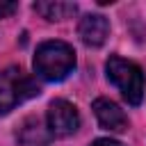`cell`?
Returning a JSON list of instances; mask_svg holds the SVG:
<instances>
[{
    "mask_svg": "<svg viewBox=\"0 0 146 146\" xmlns=\"http://www.w3.org/2000/svg\"><path fill=\"white\" fill-rule=\"evenodd\" d=\"M96 119H98V125L103 130H110V132H123L128 130V116L125 112L110 98H96L94 105H91Z\"/></svg>",
    "mask_w": 146,
    "mask_h": 146,
    "instance_id": "obj_5",
    "label": "cell"
},
{
    "mask_svg": "<svg viewBox=\"0 0 146 146\" xmlns=\"http://www.w3.org/2000/svg\"><path fill=\"white\" fill-rule=\"evenodd\" d=\"M46 123H48V130L52 137H71L80 128V114H78L73 103L57 98L48 105Z\"/></svg>",
    "mask_w": 146,
    "mask_h": 146,
    "instance_id": "obj_4",
    "label": "cell"
},
{
    "mask_svg": "<svg viewBox=\"0 0 146 146\" xmlns=\"http://www.w3.org/2000/svg\"><path fill=\"white\" fill-rule=\"evenodd\" d=\"M105 75L114 87H119V91L128 100V105H139L144 100L146 78H144V71L139 64L123 59L119 55H112L105 62Z\"/></svg>",
    "mask_w": 146,
    "mask_h": 146,
    "instance_id": "obj_2",
    "label": "cell"
},
{
    "mask_svg": "<svg viewBox=\"0 0 146 146\" xmlns=\"http://www.w3.org/2000/svg\"><path fill=\"white\" fill-rule=\"evenodd\" d=\"M34 73L48 82H62L66 80L75 68V50L71 43L52 39L39 43L34 59H32Z\"/></svg>",
    "mask_w": 146,
    "mask_h": 146,
    "instance_id": "obj_1",
    "label": "cell"
},
{
    "mask_svg": "<svg viewBox=\"0 0 146 146\" xmlns=\"http://www.w3.org/2000/svg\"><path fill=\"white\" fill-rule=\"evenodd\" d=\"M78 34L82 39L84 46L89 48H98L107 41L110 36V21L103 16V14H87L80 18V25H78Z\"/></svg>",
    "mask_w": 146,
    "mask_h": 146,
    "instance_id": "obj_6",
    "label": "cell"
},
{
    "mask_svg": "<svg viewBox=\"0 0 146 146\" xmlns=\"http://www.w3.org/2000/svg\"><path fill=\"white\" fill-rule=\"evenodd\" d=\"M91 146H125V144H121L116 139H110V137H103V139H96Z\"/></svg>",
    "mask_w": 146,
    "mask_h": 146,
    "instance_id": "obj_10",
    "label": "cell"
},
{
    "mask_svg": "<svg viewBox=\"0 0 146 146\" xmlns=\"http://www.w3.org/2000/svg\"><path fill=\"white\" fill-rule=\"evenodd\" d=\"M34 11L41 14L46 21H66L78 14L75 2H59V0H46V2H34Z\"/></svg>",
    "mask_w": 146,
    "mask_h": 146,
    "instance_id": "obj_8",
    "label": "cell"
},
{
    "mask_svg": "<svg viewBox=\"0 0 146 146\" xmlns=\"http://www.w3.org/2000/svg\"><path fill=\"white\" fill-rule=\"evenodd\" d=\"M39 94L41 89L36 80L21 66H7L5 71H0V116H7L14 107Z\"/></svg>",
    "mask_w": 146,
    "mask_h": 146,
    "instance_id": "obj_3",
    "label": "cell"
},
{
    "mask_svg": "<svg viewBox=\"0 0 146 146\" xmlns=\"http://www.w3.org/2000/svg\"><path fill=\"white\" fill-rule=\"evenodd\" d=\"M18 9V5L14 0H0V18H7L9 14H14Z\"/></svg>",
    "mask_w": 146,
    "mask_h": 146,
    "instance_id": "obj_9",
    "label": "cell"
},
{
    "mask_svg": "<svg viewBox=\"0 0 146 146\" xmlns=\"http://www.w3.org/2000/svg\"><path fill=\"white\" fill-rule=\"evenodd\" d=\"M16 139L21 146H48L55 137L48 130V123H43V119L39 116H27L21 128L16 130Z\"/></svg>",
    "mask_w": 146,
    "mask_h": 146,
    "instance_id": "obj_7",
    "label": "cell"
}]
</instances>
